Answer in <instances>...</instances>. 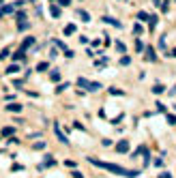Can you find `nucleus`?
<instances>
[{"label":"nucleus","mask_w":176,"mask_h":178,"mask_svg":"<svg viewBox=\"0 0 176 178\" xmlns=\"http://www.w3.org/2000/svg\"><path fill=\"white\" fill-rule=\"evenodd\" d=\"M88 161H90L92 165H99V167L108 170V172H114V174H120V176H127V178H135V176H140V172H138V170H125V167H120V165L99 161V159H95V157H88Z\"/></svg>","instance_id":"f257e3e1"},{"label":"nucleus","mask_w":176,"mask_h":178,"mask_svg":"<svg viewBox=\"0 0 176 178\" xmlns=\"http://www.w3.org/2000/svg\"><path fill=\"white\" fill-rule=\"evenodd\" d=\"M78 84H80V86H84V88H88V90H99V88H101V84L88 82V80H84V77H80V80H78Z\"/></svg>","instance_id":"f03ea898"},{"label":"nucleus","mask_w":176,"mask_h":178,"mask_svg":"<svg viewBox=\"0 0 176 178\" xmlns=\"http://www.w3.org/2000/svg\"><path fill=\"white\" fill-rule=\"evenodd\" d=\"M54 131H56V135H58V140H60L62 144H67V142H69V140H67V135L60 131V124H54Z\"/></svg>","instance_id":"7ed1b4c3"},{"label":"nucleus","mask_w":176,"mask_h":178,"mask_svg":"<svg viewBox=\"0 0 176 178\" xmlns=\"http://www.w3.org/2000/svg\"><path fill=\"white\" fill-rule=\"evenodd\" d=\"M116 150H118V152H127V150H129V142H127V140H120L118 146H116Z\"/></svg>","instance_id":"20e7f679"},{"label":"nucleus","mask_w":176,"mask_h":178,"mask_svg":"<svg viewBox=\"0 0 176 178\" xmlns=\"http://www.w3.org/2000/svg\"><path fill=\"white\" fill-rule=\"evenodd\" d=\"M24 58H26V49H22V47H19L17 52L13 54V60H24Z\"/></svg>","instance_id":"39448f33"},{"label":"nucleus","mask_w":176,"mask_h":178,"mask_svg":"<svg viewBox=\"0 0 176 178\" xmlns=\"http://www.w3.org/2000/svg\"><path fill=\"white\" fill-rule=\"evenodd\" d=\"M103 21H105V24H112V26H118V28L122 26V24H120L118 19H112V17H103Z\"/></svg>","instance_id":"423d86ee"},{"label":"nucleus","mask_w":176,"mask_h":178,"mask_svg":"<svg viewBox=\"0 0 176 178\" xmlns=\"http://www.w3.org/2000/svg\"><path fill=\"white\" fill-rule=\"evenodd\" d=\"M32 43H35V37H28L26 41H24V43H22V49H26V47H30Z\"/></svg>","instance_id":"0eeeda50"},{"label":"nucleus","mask_w":176,"mask_h":178,"mask_svg":"<svg viewBox=\"0 0 176 178\" xmlns=\"http://www.w3.org/2000/svg\"><path fill=\"white\" fill-rule=\"evenodd\" d=\"M22 110V105H17V103H11V105H7V112H19Z\"/></svg>","instance_id":"6e6552de"},{"label":"nucleus","mask_w":176,"mask_h":178,"mask_svg":"<svg viewBox=\"0 0 176 178\" xmlns=\"http://www.w3.org/2000/svg\"><path fill=\"white\" fill-rule=\"evenodd\" d=\"M49 13H52L54 17H58V15H60V9H58L56 5H52V7H49Z\"/></svg>","instance_id":"1a4fd4ad"},{"label":"nucleus","mask_w":176,"mask_h":178,"mask_svg":"<svg viewBox=\"0 0 176 178\" xmlns=\"http://www.w3.org/2000/svg\"><path fill=\"white\" fill-rule=\"evenodd\" d=\"M146 54H148V56H146L148 60H157V56H155V52H153V47H148V49H146Z\"/></svg>","instance_id":"9d476101"},{"label":"nucleus","mask_w":176,"mask_h":178,"mask_svg":"<svg viewBox=\"0 0 176 178\" xmlns=\"http://www.w3.org/2000/svg\"><path fill=\"white\" fill-rule=\"evenodd\" d=\"M49 80H52V82H58V80H60V73H58V71H52V73H49Z\"/></svg>","instance_id":"9b49d317"},{"label":"nucleus","mask_w":176,"mask_h":178,"mask_svg":"<svg viewBox=\"0 0 176 178\" xmlns=\"http://www.w3.org/2000/svg\"><path fill=\"white\" fill-rule=\"evenodd\" d=\"M17 71H19V64H11V67L7 69V73H9V75H13V73H17Z\"/></svg>","instance_id":"f8f14e48"},{"label":"nucleus","mask_w":176,"mask_h":178,"mask_svg":"<svg viewBox=\"0 0 176 178\" xmlns=\"http://www.w3.org/2000/svg\"><path fill=\"white\" fill-rule=\"evenodd\" d=\"M13 127H5V129H2V135H13Z\"/></svg>","instance_id":"ddd939ff"},{"label":"nucleus","mask_w":176,"mask_h":178,"mask_svg":"<svg viewBox=\"0 0 176 178\" xmlns=\"http://www.w3.org/2000/svg\"><path fill=\"white\" fill-rule=\"evenodd\" d=\"M28 26H30V24H28L26 19H22V21H19V26H17V28H19V30H26Z\"/></svg>","instance_id":"4468645a"},{"label":"nucleus","mask_w":176,"mask_h":178,"mask_svg":"<svg viewBox=\"0 0 176 178\" xmlns=\"http://www.w3.org/2000/svg\"><path fill=\"white\" fill-rule=\"evenodd\" d=\"M75 32V26H73V24H69V26L65 28V35H73Z\"/></svg>","instance_id":"2eb2a0df"},{"label":"nucleus","mask_w":176,"mask_h":178,"mask_svg":"<svg viewBox=\"0 0 176 178\" xmlns=\"http://www.w3.org/2000/svg\"><path fill=\"white\" fill-rule=\"evenodd\" d=\"M15 17H17V21H22V19H26V13H24V11H17Z\"/></svg>","instance_id":"dca6fc26"},{"label":"nucleus","mask_w":176,"mask_h":178,"mask_svg":"<svg viewBox=\"0 0 176 178\" xmlns=\"http://www.w3.org/2000/svg\"><path fill=\"white\" fill-rule=\"evenodd\" d=\"M32 148L35 150H41V148H45V142H37V144H32Z\"/></svg>","instance_id":"f3484780"},{"label":"nucleus","mask_w":176,"mask_h":178,"mask_svg":"<svg viewBox=\"0 0 176 178\" xmlns=\"http://www.w3.org/2000/svg\"><path fill=\"white\" fill-rule=\"evenodd\" d=\"M80 17H82V19H84V21H88V19H90V15H88V13H86V11H80Z\"/></svg>","instance_id":"a211bd4d"},{"label":"nucleus","mask_w":176,"mask_h":178,"mask_svg":"<svg viewBox=\"0 0 176 178\" xmlns=\"http://www.w3.org/2000/svg\"><path fill=\"white\" fill-rule=\"evenodd\" d=\"M47 67H49V64H47V62H41V64H37V71H45V69H47Z\"/></svg>","instance_id":"6ab92c4d"},{"label":"nucleus","mask_w":176,"mask_h":178,"mask_svg":"<svg viewBox=\"0 0 176 178\" xmlns=\"http://www.w3.org/2000/svg\"><path fill=\"white\" fill-rule=\"evenodd\" d=\"M67 88H69V82H67V84H60V86L56 88V92H62V90H67Z\"/></svg>","instance_id":"aec40b11"},{"label":"nucleus","mask_w":176,"mask_h":178,"mask_svg":"<svg viewBox=\"0 0 176 178\" xmlns=\"http://www.w3.org/2000/svg\"><path fill=\"white\" fill-rule=\"evenodd\" d=\"M54 163H56V161H54V159H52V157H49V155H47V157H45V165H54Z\"/></svg>","instance_id":"412c9836"},{"label":"nucleus","mask_w":176,"mask_h":178,"mask_svg":"<svg viewBox=\"0 0 176 178\" xmlns=\"http://www.w3.org/2000/svg\"><path fill=\"white\" fill-rule=\"evenodd\" d=\"M138 19H144V21H148V15L142 11V13H138Z\"/></svg>","instance_id":"4be33fe9"},{"label":"nucleus","mask_w":176,"mask_h":178,"mask_svg":"<svg viewBox=\"0 0 176 178\" xmlns=\"http://www.w3.org/2000/svg\"><path fill=\"white\" fill-rule=\"evenodd\" d=\"M133 32H135V35H140V32H142V26H140V24H135V26H133Z\"/></svg>","instance_id":"5701e85b"},{"label":"nucleus","mask_w":176,"mask_h":178,"mask_svg":"<svg viewBox=\"0 0 176 178\" xmlns=\"http://www.w3.org/2000/svg\"><path fill=\"white\" fill-rule=\"evenodd\" d=\"M168 122H170V124H176V116H170V114H168Z\"/></svg>","instance_id":"b1692460"},{"label":"nucleus","mask_w":176,"mask_h":178,"mask_svg":"<svg viewBox=\"0 0 176 178\" xmlns=\"http://www.w3.org/2000/svg\"><path fill=\"white\" fill-rule=\"evenodd\" d=\"M116 49H118V52H125V45H122V43H118V41H116Z\"/></svg>","instance_id":"393cba45"},{"label":"nucleus","mask_w":176,"mask_h":178,"mask_svg":"<svg viewBox=\"0 0 176 178\" xmlns=\"http://www.w3.org/2000/svg\"><path fill=\"white\" fill-rule=\"evenodd\" d=\"M135 49H138V52H142V49H144V45H142L140 41H135Z\"/></svg>","instance_id":"a878e982"},{"label":"nucleus","mask_w":176,"mask_h":178,"mask_svg":"<svg viewBox=\"0 0 176 178\" xmlns=\"http://www.w3.org/2000/svg\"><path fill=\"white\" fill-rule=\"evenodd\" d=\"M69 2H71V0H58V5H62V7H65V5H69Z\"/></svg>","instance_id":"bb28decb"},{"label":"nucleus","mask_w":176,"mask_h":178,"mask_svg":"<svg viewBox=\"0 0 176 178\" xmlns=\"http://www.w3.org/2000/svg\"><path fill=\"white\" fill-rule=\"evenodd\" d=\"M73 178H84V176H82L80 172H73Z\"/></svg>","instance_id":"cd10ccee"},{"label":"nucleus","mask_w":176,"mask_h":178,"mask_svg":"<svg viewBox=\"0 0 176 178\" xmlns=\"http://www.w3.org/2000/svg\"><path fill=\"white\" fill-rule=\"evenodd\" d=\"M170 56H174V58H176V47H174V49H172V54H170Z\"/></svg>","instance_id":"c85d7f7f"},{"label":"nucleus","mask_w":176,"mask_h":178,"mask_svg":"<svg viewBox=\"0 0 176 178\" xmlns=\"http://www.w3.org/2000/svg\"><path fill=\"white\" fill-rule=\"evenodd\" d=\"M153 2H155V5H161V0H153Z\"/></svg>","instance_id":"c756f323"}]
</instances>
